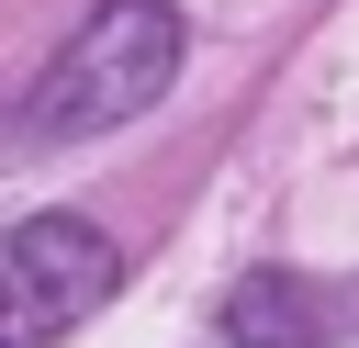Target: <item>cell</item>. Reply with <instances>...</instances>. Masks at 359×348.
Segmentation results:
<instances>
[{
	"mask_svg": "<svg viewBox=\"0 0 359 348\" xmlns=\"http://www.w3.org/2000/svg\"><path fill=\"white\" fill-rule=\"evenodd\" d=\"M180 56H191V34H180L168 0H112V11H90V22L34 67L11 146L45 157V146H79V135H112V123L157 112L168 79H180Z\"/></svg>",
	"mask_w": 359,
	"mask_h": 348,
	"instance_id": "cell-1",
	"label": "cell"
},
{
	"mask_svg": "<svg viewBox=\"0 0 359 348\" xmlns=\"http://www.w3.org/2000/svg\"><path fill=\"white\" fill-rule=\"evenodd\" d=\"M224 337L236 348H325V314H314V292L292 269H258V281L224 292Z\"/></svg>",
	"mask_w": 359,
	"mask_h": 348,
	"instance_id": "cell-3",
	"label": "cell"
},
{
	"mask_svg": "<svg viewBox=\"0 0 359 348\" xmlns=\"http://www.w3.org/2000/svg\"><path fill=\"white\" fill-rule=\"evenodd\" d=\"M123 247L90 213H22L11 225V348H56L90 303H112Z\"/></svg>",
	"mask_w": 359,
	"mask_h": 348,
	"instance_id": "cell-2",
	"label": "cell"
}]
</instances>
